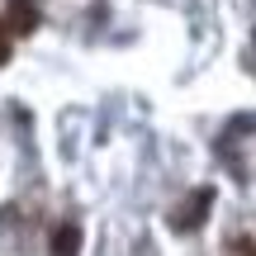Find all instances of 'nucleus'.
Segmentation results:
<instances>
[{
  "mask_svg": "<svg viewBox=\"0 0 256 256\" xmlns=\"http://www.w3.org/2000/svg\"><path fill=\"white\" fill-rule=\"evenodd\" d=\"M209 209H214V190H209V185H200V190H194L185 204H176L171 228H176V232H194L204 218H209Z\"/></svg>",
  "mask_w": 256,
  "mask_h": 256,
  "instance_id": "obj_1",
  "label": "nucleus"
},
{
  "mask_svg": "<svg viewBox=\"0 0 256 256\" xmlns=\"http://www.w3.org/2000/svg\"><path fill=\"white\" fill-rule=\"evenodd\" d=\"M5 28H14V34H34V28H38V5H34V0H10Z\"/></svg>",
  "mask_w": 256,
  "mask_h": 256,
  "instance_id": "obj_2",
  "label": "nucleus"
},
{
  "mask_svg": "<svg viewBox=\"0 0 256 256\" xmlns=\"http://www.w3.org/2000/svg\"><path fill=\"white\" fill-rule=\"evenodd\" d=\"M76 252H81V228L76 223H62L52 232V256H76Z\"/></svg>",
  "mask_w": 256,
  "mask_h": 256,
  "instance_id": "obj_3",
  "label": "nucleus"
},
{
  "mask_svg": "<svg viewBox=\"0 0 256 256\" xmlns=\"http://www.w3.org/2000/svg\"><path fill=\"white\" fill-rule=\"evenodd\" d=\"M10 62V28H5V19H0V66Z\"/></svg>",
  "mask_w": 256,
  "mask_h": 256,
  "instance_id": "obj_4",
  "label": "nucleus"
}]
</instances>
